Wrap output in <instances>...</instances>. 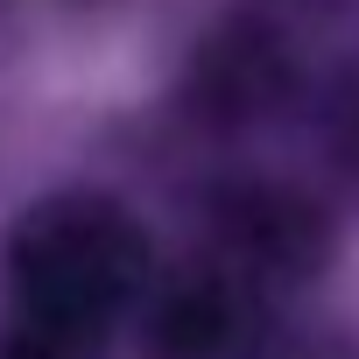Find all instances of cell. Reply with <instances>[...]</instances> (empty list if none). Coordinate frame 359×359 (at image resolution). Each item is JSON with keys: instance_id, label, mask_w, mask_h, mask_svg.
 <instances>
[{"instance_id": "1", "label": "cell", "mask_w": 359, "mask_h": 359, "mask_svg": "<svg viewBox=\"0 0 359 359\" xmlns=\"http://www.w3.org/2000/svg\"><path fill=\"white\" fill-rule=\"evenodd\" d=\"M0 282H8V317L92 352L141 310L155 282V247L120 198L50 191L15 212L0 247Z\"/></svg>"}, {"instance_id": "2", "label": "cell", "mask_w": 359, "mask_h": 359, "mask_svg": "<svg viewBox=\"0 0 359 359\" xmlns=\"http://www.w3.org/2000/svg\"><path fill=\"white\" fill-rule=\"evenodd\" d=\"M331 212L289 176H226L205 198V254L247 275L261 296L310 289L331 268Z\"/></svg>"}, {"instance_id": "3", "label": "cell", "mask_w": 359, "mask_h": 359, "mask_svg": "<svg viewBox=\"0 0 359 359\" xmlns=\"http://www.w3.org/2000/svg\"><path fill=\"white\" fill-rule=\"evenodd\" d=\"M268 310L275 296L198 247L191 261L155 268L134 324L148 359H268Z\"/></svg>"}, {"instance_id": "4", "label": "cell", "mask_w": 359, "mask_h": 359, "mask_svg": "<svg viewBox=\"0 0 359 359\" xmlns=\"http://www.w3.org/2000/svg\"><path fill=\"white\" fill-rule=\"evenodd\" d=\"M303 92V64L296 43L282 36V22L268 15H226L184 71V120L205 134H254L268 127L282 106H296Z\"/></svg>"}, {"instance_id": "5", "label": "cell", "mask_w": 359, "mask_h": 359, "mask_svg": "<svg viewBox=\"0 0 359 359\" xmlns=\"http://www.w3.org/2000/svg\"><path fill=\"white\" fill-rule=\"evenodd\" d=\"M310 134H317L324 162L345 176V184H359V57L324 71V85L310 99Z\"/></svg>"}, {"instance_id": "6", "label": "cell", "mask_w": 359, "mask_h": 359, "mask_svg": "<svg viewBox=\"0 0 359 359\" xmlns=\"http://www.w3.org/2000/svg\"><path fill=\"white\" fill-rule=\"evenodd\" d=\"M0 359H85V352L36 331V324H22V317H0Z\"/></svg>"}, {"instance_id": "7", "label": "cell", "mask_w": 359, "mask_h": 359, "mask_svg": "<svg viewBox=\"0 0 359 359\" xmlns=\"http://www.w3.org/2000/svg\"><path fill=\"white\" fill-rule=\"evenodd\" d=\"M275 359H359L345 338H296V345H282Z\"/></svg>"}]
</instances>
